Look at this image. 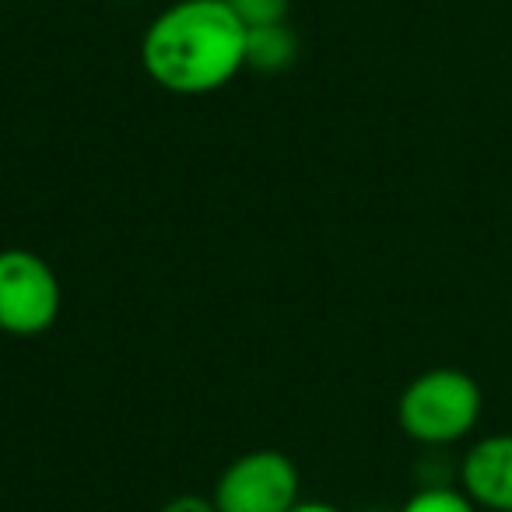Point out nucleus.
<instances>
[{
  "label": "nucleus",
  "mask_w": 512,
  "mask_h": 512,
  "mask_svg": "<svg viewBox=\"0 0 512 512\" xmlns=\"http://www.w3.org/2000/svg\"><path fill=\"white\" fill-rule=\"evenodd\" d=\"M141 67L169 95H214L246 71V25L225 0H176L144 29Z\"/></svg>",
  "instance_id": "1"
},
{
  "label": "nucleus",
  "mask_w": 512,
  "mask_h": 512,
  "mask_svg": "<svg viewBox=\"0 0 512 512\" xmlns=\"http://www.w3.org/2000/svg\"><path fill=\"white\" fill-rule=\"evenodd\" d=\"M225 4L246 29H264V25L288 22V4L292 0H225Z\"/></svg>",
  "instance_id": "8"
},
{
  "label": "nucleus",
  "mask_w": 512,
  "mask_h": 512,
  "mask_svg": "<svg viewBox=\"0 0 512 512\" xmlns=\"http://www.w3.org/2000/svg\"><path fill=\"white\" fill-rule=\"evenodd\" d=\"M484 414L477 379L453 365H439L404 386L397 400L400 432L425 449H446L474 435Z\"/></svg>",
  "instance_id": "2"
},
{
  "label": "nucleus",
  "mask_w": 512,
  "mask_h": 512,
  "mask_svg": "<svg viewBox=\"0 0 512 512\" xmlns=\"http://www.w3.org/2000/svg\"><path fill=\"white\" fill-rule=\"evenodd\" d=\"M456 484L481 512H512V432L470 442L456 463Z\"/></svg>",
  "instance_id": "5"
},
{
  "label": "nucleus",
  "mask_w": 512,
  "mask_h": 512,
  "mask_svg": "<svg viewBox=\"0 0 512 512\" xmlns=\"http://www.w3.org/2000/svg\"><path fill=\"white\" fill-rule=\"evenodd\" d=\"M158 512H218V505L211 502V495H176Z\"/></svg>",
  "instance_id": "9"
},
{
  "label": "nucleus",
  "mask_w": 512,
  "mask_h": 512,
  "mask_svg": "<svg viewBox=\"0 0 512 512\" xmlns=\"http://www.w3.org/2000/svg\"><path fill=\"white\" fill-rule=\"evenodd\" d=\"M372 512H390V509H372Z\"/></svg>",
  "instance_id": "11"
},
{
  "label": "nucleus",
  "mask_w": 512,
  "mask_h": 512,
  "mask_svg": "<svg viewBox=\"0 0 512 512\" xmlns=\"http://www.w3.org/2000/svg\"><path fill=\"white\" fill-rule=\"evenodd\" d=\"M218 512H292L302 502V477L288 453L253 449L228 463L211 491Z\"/></svg>",
  "instance_id": "4"
},
{
  "label": "nucleus",
  "mask_w": 512,
  "mask_h": 512,
  "mask_svg": "<svg viewBox=\"0 0 512 512\" xmlns=\"http://www.w3.org/2000/svg\"><path fill=\"white\" fill-rule=\"evenodd\" d=\"M292 512H344V509H337V505H330V502H316V498H302Z\"/></svg>",
  "instance_id": "10"
},
{
  "label": "nucleus",
  "mask_w": 512,
  "mask_h": 512,
  "mask_svg": "<svg viewBox=\"0 0 512 512\" xmlns=\"http://www.w3.org/2000/svg\"><path fill=\"white\" fill-rule=\"evenodd\" d=\"M64 288L46 256L32 249H0V334L39 337L57 323Z\"/></svg>",
  "instance_id": "3"
},
{
  "label": "nucleus",
  "mask_w": 512,
  "mask_h": 512,
  "mask_svg": "<svg viewBox=\"0 0 512 512\" xmlns=\"http://www.w3.org/2000/svg\"><path fill=\"white\" fill-rule=\"evenodd\" d=\"M397 512H481L460 484H421Z\"/></svg>",
  "instance_id": "7"
},
{
  "label": "nucleus",
  "mask_w": 512,
  "mask_h": 512,
  "mask_svg": "<svg viewBox=\"0 0 512 512\" xmlns=\"http://www.w3.org/2000/svg\"><path fill=\"white\" fill-rule=\"evenodd\" d=\"M299 57V39L281 25H264V29H246V67L256 74H281Z\"/></svg>",
  "instance_id": "6"
}]
</instances>
